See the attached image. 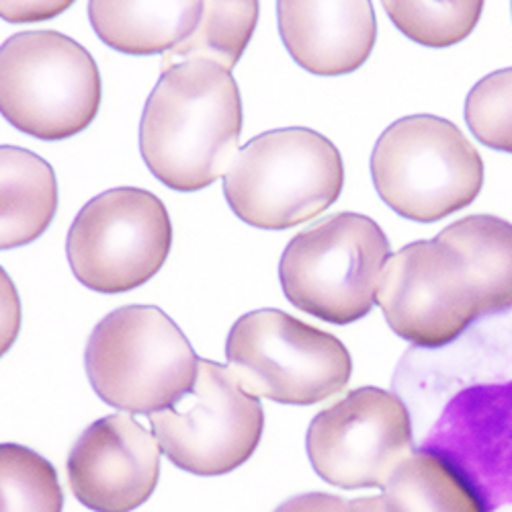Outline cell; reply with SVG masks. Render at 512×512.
Wrapping results in <instances>:
<instances>
[{"label":"cell","instance_id":"9","mask_svg":"<svg viewBox=\"0 0 512 512\" xmlns=\"http://www.w3.org/2000/svg\"><path fill=\"white\" fill-rule=\"evenodd\" d=\"M162 453L195 476H224L246 463L265 429L259 398L232 369L199 361L195 386L175 406L148 416Z\"/></svg>","mask_w":512,"mask_h":512},{"label":"cell","instance_id":"1","mask_svg":"<svg viewBox=\"0 0 512 512\" xmlns=\"http://www.w3.org/2000/svg\"><path fill=\"white\" fill-rule=\"evenodd\" d=\"M238 82L209 62L162 72L140 121V152L150 173L175 191H199L226 177L238 156Z\"/></svg>","mask_w":512,"mask_h":512},{"label":"cell","instance_id":"23","mask_svg":"<svg viewBox=\"0 0 512 512\" xmlns=\"http://www.w3.org/2000/svg\"><path fill=\"white\" fill-rule=\"evenodd\" d=\"M275 512H357L353 502L326 492H312L293 496L283 502Z\"/></svg>","mask_w":512,"mask_h":512},{"label":"cell","instance_id":"11","mask_svg":"<svg viewBox=\"0 0 512 512\" xmlns=\"http://www.w3.org/2000/svg\"><path fill=\"white\" fill-rule=\"evenodd\" d=\"M316 474L338 488H383L412 453L404 402L386 390L359 388L312 420L306 437Z\"/></svg>","mask_w":512,"mask_h":512},{"label":"cell","instance_id":"8","mask_svg":"<svg viewBox=\"0 0 512 512\" xmlns=\"http://www.w3.org/2000/svg\"><path fill=\"white\" fill-rule=\"evenodd\" d=\"M173 246L168 209L150 191L117 187L84 205L66 240L74 277L99 293H125L148 283Z\"/></svg>","mask_w":512,"mask_h":512},{"label":"cell","instance_id":"12","mask_svg":"<svg viewBox=\"0 0 512 512\" xmlns=\"http://www.w3.org/2000/svg\"><path fill=\"white\" fill-rule=\"evenodd\" d=\"M420 449L443 457L484 512L512 506V375L467 381L449 394Z\"/></svg>","mask_w":512,"mask_h":512},{"label":"cell","instance_id":"5","mask_svg":"<svg viewBox=\"0 0 512 512\" xmlns=\"http://www.w3.org/2000/svg\"><path fill=\"white\" fill-rule=\"evenodd\" d=\"M390 256V240L377 222L343 211L291 238L279 279L291 306L345 326L371 312Z\"/></svg>","mask_w":512,"mask_h":512},{"label":"cell","instance_id":"24","mask_svg":"<svg viewBox=\"0 0 512 512\" xmlns=\"http://www.w3.org/2000/svg\"><path fill=\"white\" fill-rule=\"evenodd\" d=\"M72 3L62 0V3H11L3 0V19L9 23H31V21H46L64 13Z\"/></svg>","mask_w":512,"mask_h":512},{"label":"cell","instance_id":"17","mask_svg":"<svg viewBox=\"0 0 512 512\" xmlns=\"http://www.w3.org/2000/svg\"><path fill=\"white\" fill-rule=\"evenodd\" d=\"M439 242L451 246L476 279L484 312L512 308V224L496 216H467L449 224Z\"/></svg>","mask_w":512,"mask_h":512},{"label":"cell","instance_id":"6","mask_svg":"<svg viewBox=\"0 0 512 512\" xmlns=\"http://www.w3.org/2000/svg\"><path fill=\"white\" fill-rule=\"evenodd\" d=\"M103 82L93 56L58 31H25L0 52V111L19 132L66 140L99 113Z\"/></svg>","mask_w":512,"mask_h":512},{"label":"cell","instance_id":"13","mask_svg":"<svg viewBox=\"0 0 512 512\" xmlns=\"http://www.w3.org/2000/svg\"><path fill=\"white\" fill-rule=\"evenodd\" d=\"M160 443L127 414L93 422L68 457V482L93 512H132L156 490Z\"/></svg>","mask_w":512,"mask_h":512},{"label":"cell","instance_id":"19","mask_svg":"<svg viewBox=\"0 0 512 512\" xmlns=\"http://www.w3.org/2000/svg\"><path fill=\"white\" fill-rule=\"evenodd\" d=\"M259 21V3H203L195 31L162 56V72L187 64L209 62L230 72Z\"/></svg>","mask_w":512,"mask_h":512},{"label":"cell","instance_id":"18","mask_svg":"<svg viewBox=\"0 0 512 512\" xmlns=\"http://www.w3.org/2000/svg\"><path fill=\"white\" fill-rule=\"evenodd\" d=\"M388 512H484L467 482L437 453L416 449L383 486Z\"/></svg>","mask_w":512,"mask_h":512},{"label":"cell","instance_id":"10","mask_svg":"<svg viewBox=\"0 0 512 512\" xmlns=\"http://www.w3.org/2000/svg\"><path fill=\"white\" fill-rule=\"evenodd\" d=\"M375 302L390 328L422 349H441L486 316L482 293L451 246L418 240L383 267Z\"/></svg>","mask_w":512,"mask_h":512},{"label":"cell","instance_id":"15","mask_svg":"<svg viewBox=\"0 0 512 512\" xmlns=\"http://www.w3.org/2000/svg\"><path fill=\"white\" fill-rule=\"evenodd\" d=\"M201 13L203 3H89L103 44L130 56H164L195 31Z\"/></svg>","mask_w":512,"mask_h":512},{"label":"cell","instance_id":"3","mask_svg":"<svg viewBox=\"0 0 512 512\" xmlns=\"http://www.w3.org/2000/svg\"><path fill=\"white\" fill-rule=\"evenodd\" d=\"M84 367L105 404L150 416L193 390L199 359L160 308L125 306L97 324L84 351Z\"/></svg>","mask_w":512,"mask_h":512},{"label":"cell","instance_id":"7","mask_svg":"<svg viewBox=\"0 0 512 512\" xmlns=\"http://www.w3.org/2000/svg\"><path fill=\"white\" fill-rule=\"evenodd\" d=\"M226 357L248 394L293 406L338 396L353 373L336 336L281 310L244 314L228 334Z\"/></svg>","mask_w":512,"mask_h":512},{"label":"cell","instance_id":"4","mask_svg":"<svg viewBox=\"0 0 512 512\" xmlns=\"http://www.w3.org/2000/svg\"><path fill=\"white\" fill-rule=\"evenodd\" d=\"M371 179L398 216L431 224L476 201L484 162L453 121L412 115L392 123L377 140Z\"/></svg>","mask_w":512,"mask_h":512},{"label":"cell","instance_id":"22","mask_svg":"<svg viewBox=\"0 0 512 512\" xmlns=\"http://www.w3.org/2000/svg\"><path fill=\"white\" fill-rule=\"evenodd\" d=\"M465 121L480 144L512 154V68L488 74L469 91Z\"/></svg>","mask_w":512,"mask_h":512},{"label":"cell","instance_id":"20","mask_svg":"<svg viewBox=\"0 0 512 512\" xmlns=\"http://www.w3.org/2000/svg\"><path fill=\"white\" fill-rule=\"evenodd\" d=\"M3 512H62V488L50 461L7 443L0 447Z\"/></svg>","mask_w":512,"mask_h":512},{"label":"cell","instance_id":"2","mask_svg":"<svg viewBox=\"0 0 512 512\" xmlns=\"http://www.w3.org/2000/svg\"><path fill=\"white\" fill-rule=\"evenodd\" d=\"M338 148L308 127H285L250 140L224 177L236 216L261 230H289L324 213L343 191Z\"/></svg>","mask_w":512,"mask_h":512},{"label":"cell","instance_id":"21","mask_svg":"<svg viewBox=\"0 0 512 512\" xmlns=\"http://www.w3.org/2000/svg\"><path fill=\"white\" fill-rule=\"evenodd\" d=\"M392 23L412 41L426 48H449L469 37L482 17L484 3H381Z\"/></svg>","mask_w":512,"mask_h":512},{"label":"cell","instance_id":"14","mask_svg":"<svg viewBox=\"0 0 512 512\" xmlns=\"http://www.w3.org/2000/svg\"><path fill=\"white\" fill-rule=\"evenodd\" d=\"M289 56L318 76L359 70L373 52L377 23L371 3H277Z\"/></svg>","mask_w":512,"mask_h":512},{"label":"cell","instance_id":"16","mask_svg":"<svg viewBox=\"0 0 512 512\" xmlns=\"http://www.w3.org/2000/svg\"><path fill=\"white\" fill-rule=\"evenodd\" d=\"M3 211H0V248L11 250L31 244L52 224L58 209V183L54 168L37 154L5 146Z\"/></svg>","mask_w":512,"mask_h":512},{"label":"cell","instance_id":"25","mask_svg":"<svg viewBox=\"0 0 512 512\" xmlns=\"http://www.w3.org/2000/svg\"><path fill=\"white\" fill-rule=\"evenodd\" d=\"M353 506L357 508V512H388L381 496H371V498L353 500Z\"/></svg>","mask_w":512,"mask_h":512}]
</instances>
